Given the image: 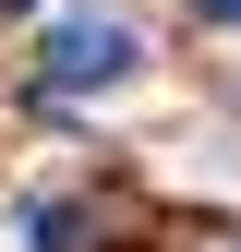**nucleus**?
I'll list each match as a JSON object with an SVG mask.
<instances>
[{"label": "nucleus", "instance_id": "20e7f679", "mask_svg": "<svg viewBox=\"0 0 241 252\" xmlns=\"http://www.w3.org/2000/svg\"><path fill=\"white\" fill-rule=\"evenodd\" d=\"M0 12H24V0H0Z\"/></svg>", "mask_w": 241, "mask_h": 252}, {"label": "nucleus", "instance_id": "7ed1b4c3", "mask_svg": "<svg viewBox=\"0 0 241 252\" xmlns=\"http://www.w3.org/2000/svg\"><path fill=\"white\" fill-rule=\"evenodd\" d=\"M205 12H217V24H241V0H205Z\"/></svg>", "mask_w": 241, "mask_h": 252}, {"label": "nucleus", "instance_id": "f257e3e1", "mask_svg": "<svg viewBox=\"0 0 241 252\" xmlns=\"http://www.w3.org/2000/svg\"><path fill=\"white\" fill-rule=\"evenodd\" d=\"M133 72H145V36L109 24V12H73V24L37 36V84L48 96H109V84H133Z\"/></svg>", "mask_w": 241, "mask_h": 252}, {"label": "nucleus", "instance_id": "f03ea898", "mask_svg": "<svg viewBox=\"0 0 241 252\" xmlns=\"http://www.w3.org/2000/svg\"><path fill=\"white\" fill-rule=\"evenodd\" d=\"M12 252H97L84 204H12Z\"/></svg>", "mask_w": 241, "mask_h": 252}]
</instances>
